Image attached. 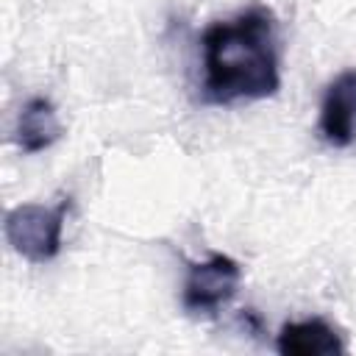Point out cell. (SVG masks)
<instances>
[{
    "label": "cell",
    "instance_id": "obj_4",
    "mask_svg": "<svg viewBox=\"0 0 356 356\" xmlns=\"http://www.w3.org/2000/svg\"><path fill=\"white\" fill-rule=\"evenodd\" d=\"M317 131L331 147H350L356 142V70L339 72L323 95Z\"/></svg>",
    "mask_w": 356,
    "mask_h": 356
},
{
    "label": "cell",
    "instance_id": "obj_2",
    "mask_svg": "<svg viewBox=\"0 0 356 356\" xmlns=\"http://www.w3.org/2000/svg\"><path fill=\"white\" fill-rule=\"evenodd\" d=\"M67 211H70V197H61L56 206L19 203L6 214L3 222L6 242L17 256H22L31 264L53 261L61 253Z\"/></svg>",
    "mask_w": 356,
    "mask_h": 356
},
{
    "label": "cell",
    "instance_id": "obj_6",
    "mask_svg": "<svg viewBox=\"0 0 356 356\" xmlns=\"http://www.w3.org/2000/svg\"><path fill=\"white\" fill-rule=\"evenodd\" d=\"M64 128L58 120L56 106L47 97H31L17 117V128H14V139L19 145L22 153H42L50 145H56L61 139Z\"/></svg>",
    "mask_w": 356,
    "mask_h": 356
},
{
    "label": "cell",
    "instance_id": "obj_3",
    "mask_svg": "<svg viewBox=\"0 0 356 356\" xmlns=\"http://www.w3.org/2000/svg\"><path fill=\"white\" fill-rule=\"evenodd\" d=\"M242 267L225 253H211L206 261L186 267L181 303L189 314H217L239 289Z\"/></svg>",
    "mask_w": 356,
    "mask_h": 356
},
{
    "label": "cell",
    "instance_id": "obj_5",
    "mask_svg": "<svg viewBox=\"0 0 356 356\" xmlns=\"http://www.w3.org/2000/svg\"><path fill=\"white\" fill-rule=\"evenodd\" d=\"M275 350L284 356H334L345 353L342 334L323 317L284 323L275 337Z\"/></svg>",
    "mask_w": 356,
    "mask_h": 356
},
{
    "label": "cell",
    "instance_id": "obj_1",
    "mask_svg": "<svg viewBox=\"0 0 356 356\" xmlns=\"http://www.w3.org/2000/svg\"><path fill=\"white\" fill-rule=\"evenodd\" d=\"M200 50L203 100L211 106L264 100L281 89L278 19L267 6L211 22L200 36Z\"/></svg>",
    "mask_w": 356,
    "mask_h": 356
}]
</instances>
